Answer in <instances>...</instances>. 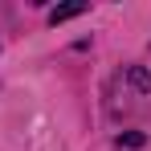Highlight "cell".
I'll return each instance as SVG.
<instances>
[{"instance_id":"cell-2","label":"cell","mask_w":151,"mask_h":151,"mask_svg":"<svg viewBox=\"0 0 151 151\" xmlns=\"http://www.w3.org/2000/svg\"><path fill=\"white\" fill-rule=\"evenodd\" d=\"M123 143L127 147H143V135H127V139H119V147H123Z\"/></svg>"},{"instance_id":"cell-1","label":"cell","mask_w":151,"mask_h":151,"mask_svg":"<svg viewBox=\"0 0 151 151\" xmlns=\"http://www.w3.org/2000/svg\"><path fill=\"white\" fill-rule=\"evenodd\" d=\"M86 12V4L78 0V4H61V8H53L49 12V25H61V21H74V17H82Z\"/></svg>"}]
</instances>
